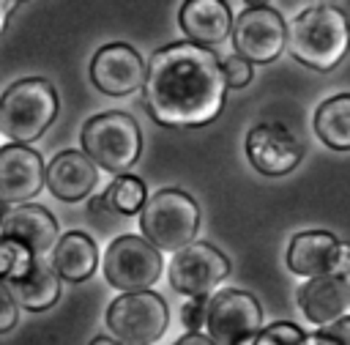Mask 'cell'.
Returning a JSON list of instances; mask_svg holds the SVG:
<instances>
[{
    "instance_id": "cell-12",
    "label": "cell",
    "mask_w": 350,
    "mask_h": 345,
    "mask_svg": "<svg viewBox=\"0 0 350 345\" xmlns=\"http://www.w3.org/2000/svg\"><path fill=\"white\" fill-rule=\"evenodd\" d=\"M243 145H246V156L252 167L271 178L293 172L304 159L301 140L279 120H262L252 126Z\"/></svg>"
},
{
    "instance_id": "cell-14",
    "label": "cell",
    "mask_w": 350,
    "mask_h": 345,
    "mask_svg": "<svg viewBox=\"0 0 350 345\" xmlns=\"http://www.w3.org/2000/svg\"><path fill=\"white\" fill-rule=\"evenodd\" d=\"M46 186V164L30 145L8 142L0 148V203H30Z\"/></svg>"
},
{
    "instance_id": "cell-29",
    "label": "cell",
    "mask_w": 350,
    "mask_h": 345,
    "mask_svg": "<svg viewBox=\"0 0 350 345\" xmlns=\"http://www.w3.org/2000/svg\"><path fill=\"white\" fill-rule=\"evenodd\" d=\"M172 345H216L208 334H180Z\"/></svg>"
},
{
    "instance_id": "cell-22",
    "label": "cell",
    "mask_w": 350,
    "mask_h": 345,
    "mask_svg": "<svg viewBox=\"0 0 350 345\" xmlns=\"http://www.w3.org/2000/svg\"><path fill=\"white\" fill-rule=\"evenodd\" d=\"M107 200H109V208L112 214H120V216H134V214H142L145 203H148V186L142 178L126 172V175H118L109 186H107Z\"/></svg>"
},
{
    "instance_id": "cell-19",
    "label": "cell",
    "mask_w": 350,
    "mask_h": 345,
    "mask_svg": "<svg viewBox=\"0 0 350 345\" xmlns=\"http://www.w3.org/2000/svg\"><path fill=\"white\" fill-rule=\"evenodd\" d=\"M49 263L66 282H85L96 274L98 266V249L96 241L82 230H68L60 235L55 249L49 252Z\"/></svg>"
},
{
    "instance_id": "cell-16",
    "label": "cell",
    "mask_w": 350,
    "mask_h": 345,
    "mask_svg": "<svg viewBox=\"0 0 350 345\" xmlns=\"http://www.w3.org/2000/svg\"><path fill=\"white\" fill-rule=\"evenodd\" d=\"M98 181V167L82 151H60L46 164V189L63 203H77L93 192Z\"/></svg>"
},
{
    "instance_id": "cell-11",
    "label": "cell",
    "mask_w": 350,
    "mask_h": 345,
    "mask_svg": "<svg viewBox=\"0 0 350 345\" xmlns=\"http://www.w3.org/2000/svg\"><path fill=\"white\" fill-rule=\"evenodd\" d=\"M287 268L301 277H347L350 274V241H339L328 230H301L287 246Z\"/></svg>"
},
{
    "instance_id": "cell-31",
    "label": "cell",
    "mask_w": 350,
    "mask_h": 345,
    "mask_svg": "<svg viewBox=\"0 0 350 345\" xmlns=\"http://www.w3.org/2000/svg\"><path fill=\"white\" fill-rule=\"evenodd\" d=\"M88 208H90V214H104V211H112V208H109V200H107V194H98V197H93Z\"/></svg>"
},
{
    "instance_id": "cell-30",
    "label": "cell",
    "mask_w": 350,
    "mask_h": 345,
    "mask_svg": "<svg viewBox=\"0 0 350 345\" xmlns=\"http://www.w3.org/2000/svg\"><path fill=\"white\" fill-rule=\"evenodd\" d=\"M16 8V3L14 0H0V33L5 30V25H8V19H11V11Z\"/></svg>"
},
{
    "instance_id": "cell-4",
    "label": "cell",
    "mask_w": 350,
    "mask_h": 345,
    "mask_svg": "<svg viewBox=\"0 0 350 345\" xmlns=\"http://www.w3.org/2000/svg\"><path fill=\"white\" fill-rule=\"evenodd\" d=\"M79 142H82V153L96 167L112 172L115 178L126 175L142 153L139 123L134 120V115L120 110H109L88 118L82 126Z\"/></svg>"
},
{
    "instance_id": "cell-32",
    "label": "cell",
    "mask_w": 350,
    "mask_h": 345,
    "mask_svg": "<svg viewBox=\"0 0 350 345\" xmlns=\"http://www.w3.org/2000/svg\"><path fill=\"white\" fill-rule=\"evenodd\" d=\"M90 345H134V342H123V340H112V337L98 334V337H93V340H90Z\"/></svg>"
},
{
    "instance_id": "cell-6",
    "label": "cell",
    "mask_w": 350,
    "mask_h": 345,
    "mask_svg": "<svg viewBox=\"0 0 350 345\" xmlns=\"http://www.w3.org/2000/svg\"><path fill=\"white\" fill-rule=\"evenodd\" d=\"M104 277L123 293L150 290L161 277V252L142 235H118L104 252Z\"/></svg>"
},
{
    "instance_id": "cell-23",
    "label": "cell",
    "mask_w": 350,
    "mask_h": 345,
    "mask_svg": "<svg viewBox=\"0 0 350 345\" xmlns=\"http://www.w3.org/2000/svg\"><path fill=\"white\" fill-rule=\"evenodd\" d=\"M38 255H33L27 246H22L14 238L0 235V282L11 285L14 279L25 277L30 271V266L36 263Z\"/></svg>"
},
{
    "instance_id": "cell-7",
    "label": "cell",
    "mask_w": 350,
    "mask_h": 345,
    "mask_svg": "<svg viewBox=\"0 0 350 345\" xmlns=\"http://www.w3.org/2000/svg\"><path fill=\"white\" fill-rule=\"evenodd\" d=\"M107 326L123 342L150 345L167 331L170 307L153 290L123 293L107 307Z\"/></svg>"
},
{
    "instance_id": "cell-21",
    "label": "cell",
    "mask_w": 350,
    "mask_h": 345,
    "mask_svg": "<svg viewBox=\"0 0 350 345\" xmlns=\"http://www.w3.org/2000/svg\"><path fill=\"white\" fill-rule=\"evenodd\" d=\"M314 134L331 151H350V93H336L314 110Z\"/></svg>"
},
{
    "instance_id": "cell-24",
    "label": "cell",
    "mask_w": 350,
    "mask_h": 345,
    "mask_svg": "<svg viewBox=\"0 0 350 345\" xmlns=\"http://www.w3.org/2000/svg\"><path fill=\"white\" fill-rule=\"evenodd\" d=\"M252 345H309V334L290 320H276L265 326Z\"/></svg>"
},
{
    "instance_id": "cell-26",
    "label": "cell",
    "mask_w": 350,
    "mask_h": 345,
    "mask_svg": "<svg viewBox=\"0 0 350 345\" xmlns=\"http://www.w3.org/2000/svg\"><path fill=\"white\" fill-rule=\"evenodd\" d=\"M309 345H350V315H345L328 326H320L309 337Z\"/></svg>"
},
{
    "instance_id": "cell-28",
    "label": "cell",
    "mask_w": 350,
    "mask_h": 345,
    "mask_svg": "<svg viewBox=\"0 0 350 345\" xmlns=\"http://www.w3.org/2000/svg\"><path fill=\"white\" fill-rule=\"evenodd\" d=\"M19 323V304L5 282H0V334L11 331Z\"/></svg>"
},
{
    "instance_id": "cell-25",
    "label": "cell",
    "mask_w": 350,
    "mask_h": 345,
    "mask_svg": "<svg viewBox=\"0 0 350 345\" xmlns=\"http://www.w3.org/2000/svg\"><path fill=\"white\" fill-rule=\"evenodd\" d=\"M208 296H197L180 307V323L186 334H202L208 329Z\"/></svg>"
},
{
    "instance_id": "cell-5",
    "label": "cell",
    "mask_w": 350,
    "mask_h": 345,
    "mask_svg": "<svg viewBox=\"0 0 350 345\" xmlns=\"http://www.w3.org/2000/svg\"><path fill=\"white\" fill-rule=\"evenodd\" d=\"M139 230L142 238H148L156 249L178 252L194 244V235L200 230V205L186 189H159L148 197L139 214Z\"/></svg>"
},
{
    "instance_id": "cell-2",
    "label": "cell",
    "mask_w": 350,
    "mask_h": 345,
    "mask_svg": "<svg viewBox=\"0 0 350 345\" xmlns=\"http://www.w3.org/2000/svg\"><path fill=\"white\" fill-rule=\"evenodd\" d=\"M350 49V19L339 5L317 3L287 25V52L314 71H331Z\"/></svg>"
},
{
    "instance_id": "cell-27",
    "label": "cell",
    "mask_w": 350,
    "mask_h": 345,
    "mask_svg": "<svg viewBox=\"0 0 350 345\" xmlns=\"http://www.w3.org/2000/svg\"><path fill=\"white\" fill-rule=\"evenodd\" d=\"M221 68L227 77V88H246L254 77V66L241 55H230L227 60H221Z\"/></svg>"
},
{
    "instance_id": "cell-15",
    "label": "cell",
    "mask_w": 350,
    "mask_h": 345,
    "mask_svg": "<svg viewBox=\"0 0 350 345\" xmlns=\"http://www.w3.org/2000/svg\"><path fill=\"white\" fill-rule=\"evenodd\" d=\"M57 233H60L57 219L38 203H22V205L8 208L3 227H0V235L19 241L22 246H27L38 257L44 252L55 249V244L60 241Z\"/></svg>"
},
{
    "instance_id": "cell-13",
    "label": "cell",
    "mask_w": 350,
    "mask_h": 345,
    "mask_svg": "<svg viewBox=\"0 0 350 345\" xmlns=\"http://www.w3.org/2000/svg\"><path fill=\"white\" fill-rule=\"evenodd\" d=\"M148 63L123 41H112L96 49L90 60V82L107 96H129L145 85Z\"/></svg>"
},
{
    "instance_id": "cell-3",
    "label": "cell",
    "mask_w": 350,
    "mask_h": 345,
    "mask_svg": "<svg viewBox=\"0 0 350 345\" xmlns=\"http://www.w3.org/2000/svg\"><path fill=\"white\" fill-rule=\"evenodd\" d=\"M57 110V90L49 79H16L0 96V134L16 145L36 142L55 123Z\"/></svg>"
},
{
    "instance_id": "cell-9",
    "label": "cell",
    "mask_w": 350,
    "mask_h": 345,
    "mask_svg": "<svg viewBox=\"0 0 350 345\" xmlns=\"http://www.w3.org/2000/svg\"><path fill=\"white\" fill-rule=\"evenodd\" d=\"M208 337L216 345H246L262 331L260 301L238 288H224L208 301Z\"/></svg>"
},
{
    "instance_id": "cell-1",
    "label": "cell",
    "mask_w": 350,
    "mask_h": 345,
    "mask_svg": "<svg viewBox=\"0 0 350 345\" xmlns=\"http://www.w3.org/2000/svg\"><path fill=\"white\" fill-rule=\"evenodd\" d=\"M227 96V77L213 49L172 41L148 60L142 104L167 129H200L219 118Z\"/></svg>"
},
{
    "instance_id": "cell-20",
    "label": "cell",
    "mask_w": 350,
    "mask_h": 345,
    "mask_svg": "<svg viewBox=\"0 0 350 345\" xmlns=\"http://www.w3.org/2000/svg\"><path fill=\"white\" fill-rule=\"evenodd\" d=\"M8 288L16 298V304L27 312H44V309L55 307L60 298V277L52 268V263L44 257H36L30 271L25 277L14 279Z\"/></svg>"
},
{
    "instance_id": "cell-18",
    "label": "cell",
    "mask_w": 350,
    "mask_h": 345,
    "mask_svg": "<svg viewBox=\"0 0 350 345\" xmlns=\"http://www.w3.org/2000/svg\"><path fill=\"white\" fill-rule=\"evenodd\" d=\"M298 307L314 326H328L345 318L350 307V279L339 274L306 279L298 290Z\"/></svg>"
},
{
    "instance_id": "cell-10",
    "label": "cell",
    "mask_w": 350,
    "mask_h": 345,
    "mask_svg": "<svg viewBox=\"0 0 350 345\" xmlns=\"http://www.w3.org/2000/svg\"><path fill=\"white\" fill-rule=\"evenodd\" d=\"M230 277V260L208 241H194L178 249L167 266L170 285L183 296H208L219 282Z\"/></svg>"
},
{
    "instance_id": "cell-33",
    "label": "cell",
    "mask_w": 350,
    "mask_h": 345,
    "mask_svg": "<svg viewBox=\"0 0 350 345\" xmlns=\"http://www.w3.org/2000/svg\"><path fill=\"white\" fill-rule=\"evenodd\" d=\"M8 208H11V205H5V203H0V227H3V219H5V214H8Z\"/></svg>"
},
{
    "instance_id": "cell-17",
    "label": "cell",
    "mask_w": 350,
    "mask_h": 345,
    "mask_svg": "<svg viewBox=\"0 0 350 345\" xmlns=\"http://www.w3.org/2000/svg\"><path fill=\"white\" fill-rule=\"evenodd\" d=\"M180 30L186 33V41L200 47L221 44L232 36V14L224 0H186L178 11Z\"/></svg>"
},
{
    "instance_id": "cell-8",
    "label": "cell",
    "mask_w": 350,
    "mask_h": 345,
    "mask_svg": "<svg viewBox=\"0 0 350 345\" xmlns=\"http://www.w3.org/2000/svg\"><path fill=\"white\" fill-rule=\"evenodd\" d=\"M235 55L254 63H273L287 49V25L282 14L268 3L246 5L232 22Z\"/></svg>"
}]
</instances>
